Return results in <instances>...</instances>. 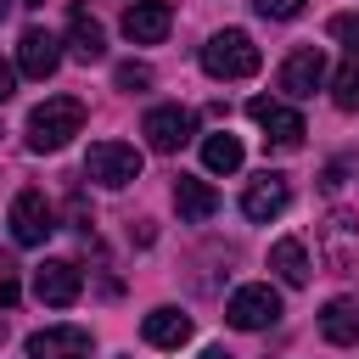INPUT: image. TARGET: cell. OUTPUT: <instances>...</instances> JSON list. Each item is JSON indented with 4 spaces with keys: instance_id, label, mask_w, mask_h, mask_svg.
<instances>
[{
    "instance_id": "6da1fadb",
    "label": "cell",
    "mask_w": 359,
    "mask_h": 359,
    "mask_svg": "<svg viewBox=\"0 0 359 359\" xmlns=\"http://www.w3.org/2000/svg\"><path fill=\"white\" fill-rule=\"evenodd\" d=\"M84 129V101L79 95H45L28 112V151H62Z\"/></svg>"
},
{
    "instance_id": "7a4b0ae2",
    "label": "cell",
    "mask_w": 359,
    "mask_h": 359,
    "mask_svg": "<svg viewBox=\"0 0 359 359\" xmlns=\"http://www.w3.org/2000/svg\"><path fill=\"white\" fill-rule=\"evenodd\" d=\"M202 67H208V79H252L258 73V45L241 28H219L202 45Z\"/></svg>"
},
{
    "instance_id": "3957f363",
    "label": "cell",
    "mask_w": 359,
    "mask_h": 359,
    "mask_svg": "<svg viewBox=\"0 0 359 359\" xmlns=\"http://www.w3.org/2000/svg\"><path fill=\"white\" fill-rule=\"evenodd\" d=\"M84 174L95 180V185H129V180H140V151L129 146V140H95L90 146V157H84Z\"/></svg>"
},
{
    "instance_id": "277c9868",
    "label": "cell",
    "mask_w": 359,
    "mask_h": 359,
    "mask_svg": "<svg viewBox=\"0 0 359 359\" xmlns=\"http://www.w3.org/2000/svg\"><path fill=\"white\" fill-rule=\"evenodd\" d=\"M224 320H230L236 331H264V325L280 320V297H275L269 286H236L230 303H224Z\"/></svg>"
},
{
    "instance_id": "5b68a950",
    "label": "cell",
    "mask_w": 359,
    "mask_h": 359,
    "mask_svg": "<svg viewBox=\"0 0 359 359\" xmlns=\"http://www.w3.org/2000/svg\"><path fill=\"white\" fill-rule=\"evenodd\" d=\"M320 258H325V269H337V275H348V269L359 264V219H353V213H331V219L320 224Z\"/></svg>"
},
{
    "instance_id": "8992f818",
    "label": "cell",
    "mask_w": 359,
    "mask_h": 359,
    "mask_svg": "<svg viewBox=\"0 0 359 359\" xmlns=\"http://www.w3.org/2000/svg\"><path fill=\"white\" fill-rule=\"evenodd\" d=\"M247 118L264 129V140L269 146H297L309 129H303V112H292V107H280V101H269V95H252L247 101Z\"/></svg>"
},
{
    "instance_id": "52a82bcc",
    "label": "cell",
    "mask_w": 359,
    "mask_h": 359,
    "mask_svg": "<svg viewBox=\"0 0 359 359\" xmlns=\"http://www.w3.org/2000/svg\"><path fill=\"white\" fill-rule=\"evenodd\" d=\"M50 230H56L50 202H45L39 191H17V202H11V241H17V247H45Z\"/></svg>"
},
{
    "instance_id": "ba28073f",
    "label": "cell",
    "mask_w": 359,
    "mask_h": 359,
    "mask_svg": "<svg viewBox=\"0 0 359 359\" xmlns=\"http://www.w3.org/2000/svg\"><path fill=\"white\" fill-rule=\"evenodd\" d=\"M79 292H84V275H79V264H67V258H45V264L34 269V297H39V303H50V309H67Z\"/></svg>"
},
{
    "instance_id": "9c48e42d",
    "label": "cell",
    "mask_w": 359,
    "mask_h": 359,
    "mask_svg": "<svg viewBox=\"0 0 359 359\" xmlns=\"http://www.w3.org/2000/svg\"><path fill=\"white\" fill-rule=\"evenodd\" d=\"M320 84H325V56H320V45H297V50L280 62V90L297 95V101H309Z\"/></svg>"
},
{
    "instance_id": "30bf717a",
    "label": "cell",
    "mask_w": 359,
    "mask_h": 359,
    "mask_svg": "<svg viewBox=\"0 0 359 359\" xmlns=\"http://www.w3.org/2000/svg\"><path fill=\"white\" fill-rule=\"evenodd\" d=\"M28 359H90V331L84 325H45L28 337Z\"/></svg>"
},
{
    "instance_id": "8fae6325",
    "label": "cell",
    "mask_w": 359,
    "mask_h": 359,
    "mask_svg": "<svg viewBox=\"0 0 359 359\" xmlns=\"http://www.w3.org/2000/svg\"><path fill=\"white\" fill-rule=\"evenodd\" d=\"M56 62H62V39H56L50 28H22V39H17V67H22L28 79H50Z\"/></svg>"
},
{
    "instance_id": "7c38bea8",
    "label": "cell",
    "mask_w": 359,
    "mask_h": 359,
    "mask_svg": "<svg viewBox=\"0 0 359 359\" xmlns=\"http://www.w3.org/2000/svg\"><path fill=\"white\" fill-rule=\"evenodd\" d=\"M140 135H146L151 151H180L191 140V112L185 107H151L146 123H140Z\"/></svg>"
},
{
    "instance_id": "4fadbf2b",
    "label": "cell",
    "mask_w": 359,
    "mask_h": 359,
    "mask_svg": "<svg viewBox=\"0 0 359 359\" xmlns=\"http://www.w3.org/2000/svg\"><path fill=\"white\" fill-rule=\"evenodd\" d=\"M168 22H174L168 0H129V6H123V34H129L135 45H157V39H168Z\"/></svg>"
},
{
    "instance_id": "5bb4252c",
    "label": "cell",
    "mask_w": 359,
    "mask_h": 359,
    "mask_svg": "<svg viewBox=\"0 0 359 359\" xmlns=\"http://www.w3.org/2000/svg\"><path fill=\"white\" fill-rule=\"evenodd\" d=\"M286 202H292V191H286L280 174H258V180L241 191V213H247L252 224H269L275 213H286Z\"/></svg>"
},
{
    "instance_id": "9a60e30c",
    "label": "cell",
    "mask_w": 359,
    "mask_h": 359,
    "mask_svg": "<svg viewBox=\"0 0 359 359\" xmlns=\"http://www.w3.org/2000/svg\"><path fill=\"white\" fill-rule=\"evenodd\" d=\"M174 208H180L185 224H202V219L219 213V191H213L208 180H196V174H180V180H174Z\"/></svg>"
},
{
    "instance_id": "2e32d148",
    "label": "cell",
    "mask_w": 359,
    "mask_h": 359,
    "mask_svg": "<svg viewBox=\"0 0 359 359\" xmlns=\"http://www.w3.org/2000/svg\"><path fill=\"white\" fill-rule=\"evenodd\" d=\"M320 337L337 348H359V297H331L320 314Z\"/></svg>"
},
{
    "instance_id": "e0dca14e",
    "label": "cell",
    "mask_w": 359,
    "mask_h": 359,
    "mask_svg": "<svg viewBox=\"0 0 359 359\" xmlns=\"http://www.w3.org/2000/svg\"><path fill=\"white\" fill-rule=\"evenodd\" d=\"M67 45H73L79 62H101V56H107V34H101V22H95L84 6L67 11Z\"/></svg>"
},
{
    "instance_id": "ac0fdd59",
    "label": "cell",
    "mask_w": 359,
    "mask_h": 359,
    "mask_svg": "<svg viewBox=\"0 0 359 359\" xmlns=\"http://www.w3.org/2000/svg\"><path fill=\"white\" fill-rule=\"evenodd\" d=\"M140 337L151 348H180V342H191V314L185 309H151L146 325H140Z\"/></svg>"
},
{
    "instance_id": "d6986e66",
    "label": "cell",
    "mask_w": 359,
    "mask_h": 359,
    "mask_svg": "<svg viewBox=\"0 0 359 359\" xmlns=\"http://www.w3.org/2000/svg\"><path fill=\"white\" fill-rule=\"evenodd\" d=\"M269 269H275L286 286H309V252H303V241H297V236H280V241L269 247Z\"/></svg>"
},
{
    "instance_id": "ffe728a7",
    "label": "cell",
    "mask_w": 359,
    "mask_h": 359,
    "mask_svg": "<svg viewBox=\"0 0 359 359\" xmlns=\"http://www.w3.org/2000/svg\"><path fill=\"white\" fill-rule=\"evenodd\" d=\"M241 157H247V151H241V140H236L230 129H219V135H208V140H202V163H208L213 174H236V168H241Z\"/></svg>"
},
{
    "instance_id": "44dd1931",
    "label": "cell",
    "mask_w": 359,
    "mask_h": 359,
    "mask_svg": "<svg viewBox=\"0 0 359 359\" xmlns=\"http://www.w3.org/2000/svg\"><path fill=\"white\" fill-rule=\"evenodd\" d=\"M331 95H337V107H342V112H353V107H359V62H348V67L331 79Z\"/></svg>"
},
{
    "instance_id": "7402d4cb",
    "label": "cell",
    "mask_w": 359,
    "mask_h": 359,
    "mask_svg": "<svg viewBox=\"0 0 359 359\" xmlns=\"http://www.w3.org/2000/svg\"><path fill=\"white\" fill-rule=\"evenodd\" d=\"M112 84H118V90H151V67H146V62H123V67L112 73Z\"/></svg>"
},
{
    "instance_id": "603a6c76",
    "label": "cell",
    "mask_w": 359,
    "mask_h": 359,
    "mask_svg": "<svg viewBox=\"0 0 359 359\" xmlns=\"http://www.w3.org/2000/svg\"><path fill=\"white\" fill-rule=\"evenodd\" d=\"M331 34L353 50V62H359V11H342V17H331Z\"/></svg>"
},
{
    "instance_id": "cb8c5ba5",
    "label": "cell",
    "mask_w": 359,
    "mask_h": 359,
    "mask_svg": "<svg viewBox=\"0 0 359 359\" xmlns=\"http://www.w3.org/2000/svg\"><path fill=\"white\" fill-rule=\"evenodd\" d=\"M252 6H258V11H264V17H280V22H286V17H297V11H303V0H252Z\"/></svg>"
},
{
    "instance_id": "d4e9b609",
    "label": "cell",
    "mask_w": 359,
    "mask_h": 359,
    "mask_svg": "<svg viewBox=\"0 0 359 359\" xmlns=\"http://www.w3.org/2000/svg\"><path fill=\"white\" fill-rule=\"evenodd\" d=\"M11 90H17V73H11V62H0V101H11Z\"/></svg>"
},
{
    "instance_id": "484cf974",
    "label": "cell",
    "mask_w": 359,
    "mask_h": 359,
    "mask_svg": "<svg viewBox=\"0 0 359 359\" xmlns=\"http://www.w3.org/2000/svg\"><path fill=\"white\" fill-rule=\"evenodd\" d=\"M11 303H17V280H11V275H0V309H11Z\"/></svg>"
},
{
    "instance_id": "4316f807",
    "label": "cell",
    "mask_w": 359,
    "mask_h": 359,
    "mask_svg": "<svg viewBox=\"0 0 359 359\" xmlns=\"http://www.w3.org/2000/svg\"><path fill=\"white\" fill-rule=\"evenodd\" d=\"M202 359H236L230 348H202Z\"/></svg>"
},
{
    "instance_id": "83f0119b",
    "label": "cell",
    "mask_w": 359,
    "mask_h": 359,
    "mask_svg": "<svg viewBox=\"0 0 359 359\" xmlns=\"http://www.w3.org/2000/svg\"><path fill=\"white\" fill-rule=\"evenodd\" d=\"M6 11H11V0H0V22H6Z\"/></svg>"
},
{
    "instance_id": "f1b7e54d",
    "label": "cell",
    "mask_w": 359,
    "mask_h": 359,
    "mask_svg": "<svg viewBox=\"0 0 359 359\" xmlns=\"http://www.w3.org/2000/svg\"><path fill=\"white\" fill-rule=\"evenodd\" d=\"M22 6H45V0H22Z\"/></svg>"
},
{
    "instance_id": "f546056e",
    "label": "cell",
    "mask_w": 359,
    "mask_h": 359,
    "mask_svg": "<svg viewBox=\"0 0 359 359\" xmlns=\"http://www.w3.org/2000/svg\"><path fill=\"white\" fill-rule=\"evenodd\" d=\"M0 337H6V325H0Z\"/></svg>"
}]
</instances>
